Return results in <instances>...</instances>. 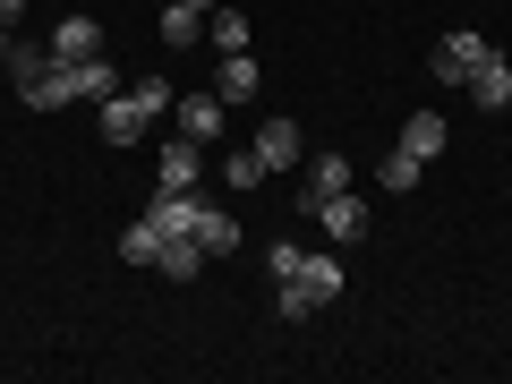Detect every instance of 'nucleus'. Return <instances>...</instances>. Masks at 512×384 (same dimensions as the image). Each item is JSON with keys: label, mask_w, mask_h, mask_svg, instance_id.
<instances>
[{"label": "nucleus", "mask_w": 512, "mask_h": 384, "mask_svg": "<svg viewBox=\"0 0 512 384\" xmlns=\"http://www.w3.org/2000/svg\"><path fill=\"white\" fill-rule=\"evenodd\" d=\"M171 103H180L171 77H137L128 94H111V103H103V137H111V146H146V128L163 120Z\"/></svg>", "instance_id": "1"}, {"label": "nucleus", "mask_w": 512, "mask_h": 384, "mask_svg": "<svg viewBox=\"0 0 512 384\" xmlns=\"http://www.w3.org/2000/svg\"><path fill=\"white\" fill-rule=\"evenodd\" d=\"M0 69L18 77V103H26V111H60V103H77V94H69V69H60L52 52H35V43H9V60H0Z\"/></svg>", "instance_id": "2"}, {"label": "nucleus", "mask_w": 512, "mask_h": 384, "mask_svg": "<svg viewBox=\"0 0 512 384\" xmlns=\"http://www.w3.org/2000/svg\"><path fill=\"white\" fill-rule=\"evenodd\" d=\"M333 299H342V265H333L325 248H308V256H299V274L282 282V316H291V325H299V316L333 308Z\"/></svg>", "instance_id": "3"}, {"label": "nucleus", "mask_w": 512, "mask_h": 384, "mask_svg": "<svg viewBox=\"0 0 512 384\" xmlns=\"http://www.w3.org/2000/svg\"><path fill=\"white\" fill-rule=\"evenodd\" d=\"M222 120H231V103H222L214 86H188L180 103H171V128H180L188 146H214V137H222Z\"/></svg>", "instance_id": "4"}, {"label": "nucleus", "mask_w": 512, "mask_h": 384, "mask_svg": "<svg viewBox=\"0 0 512 384\" xmlns=\"http://www.w3.org/2000/svg\"><path fill=\"white\" fill-rule=\"evenodd\" d=\"M316 214H325V239H333V248H359V239L376 231V214H367L359 188H342V197H316Z\"/></svg>", "instance_id": "5"}, {"label": "nucleus", "mask_w": 512, "mask_h": 384, "mask_svg": "<svg viewBox=\"0 0 512 384\" xmlns=\"http://www.w3.org/2000/svg\"><path fill=\"white\" fill-rule=\"evenodd\" d=\"M487 52H495V43L470 35V26H461V35H444V43H436V86H470V69H478Z\"/></svg>", "instance_id": "6"}, {"label": "nucleus", "mask_w": 512, "mask_h": 384, "mask_svg": "<svg viewBox=\"0 0 512 384\" xmlns=\"http://www.w3.org/2000/svg\"><path fill=\"white\" fill-rule=\"evenodd\" d=\"M197 171H205V146L171 137V146H163V163H154V188H163V197H197Z\"/></svg>", "instance_id": "7"}, {"label": "nucleus", "mask_w": 512, "mask_h": 384, "mask_svg": "<svg viewBox=\"0 0 512 384\" xmlns=\"http://www.w3.org/2000/svg\"><path fill=\"white\" fill-rule=\"evenodd\" d=\"M69 94H77V103H111V94H120V69H111V52L69 60Z\"/></svg>", "instance_id": "8"}, {"label": "nucleus", "mask_w": 512, "mask_h": 384, "mask_svg": "<svg viewBox=\"0 0 512 384\" xmlns=\"http://www.w3.org/2000/svg\"><path fill=\"white\" fill-rule=\"evenodd\" d=\"M299 154H308V137H299V120H265V128H256V163H265V171L299 163Z\"/></svg>", "instance_id": "9"}, {"label": "nucleus", "mask_w": 512, "mask_h": 384, "mask_svg": "<svg viewBox=\"0 0 512 384\" xmlns=\"http://www.w3.org/2000/svg\"><path fill=\"white\" fill-rule=\"evenodd\" d=\"M188 239H197L205 256H231L239 248V222L222 214V205H197V214H188Z\"/></svg>", "instance_id": "10"}, {"label": "nucleus", "mask_w": 512, "mask_h": 384, "mask_svg": "<svg viewBox=\"0 0 512 384\" xmlns=\"http://www.w3.org/2000/svg\"><path fill=\"white\" fill-rule=\"evenodd\" d=\"M94 52H103V26H94V18H60L52 26V60H60V69H69V60H94Z\"/></svg>", "instance_id": "11"}, {"label": "nucleus", "mask_w": 512, "mask_h": 384, "mask_svg": "<svg viewBox=\"0 0 512 384\" xmlns=\"http://www.w3.org/2000/svg\"><path fill=\"white\" fill-rule=\"evenodd\" d=\"M470 103H478V111H504V103H512V69H504V52H487V60L470 69Z\"/></svg>", "instance_id": "12"}, {"label": "nucleus", "mask_w": 512, "mask_h": 384, "mask_svg": "<svg viewBox=\"0 0 512 384\" xmlns=\"http://www.w3.org/2000/svg\"><path fill=\"white\" fill-rule=\"evenodd\" d=\"M444 137H453V128H444V111H410V120H402V154H419V163H436Z\"/></svg>", "instance_id": "13"}, {"label": "nucleus", "mask_w": 512, "mask_h": 384, "mask_svg": "<svg viewBox=\"0 0 512 384\" xmlns=\"http://www.w3.org/2000/svg\"><path fill=\"white\" fill-rule=\"evenodd\" d=\"M214 94H222V103H256V60H248V52H222Z\"/></svg>", "instance_id": "14"}, {"label": "nucleus", "mask_w": 512, "mask_h": 384, "mask_svg": "<svg viewBox=\"0 0 512 384\" xmlns=\"http://www.w3.org/2000/svg\"><path fill=\"white\" fill-rule=\"evenodd\" d=\"M154 274H163V282H197V274H205V248H197V239H163Z\"/></svg>", "instance_id": "15"}, {"label": "nucleus", "mask_w": 512, "mask_h": 384, "mask_svg": "<svg viewBox=\"0 0 512 384\" xmlns=\"http://www.w3.org/2000/svg\"><path fill=\"white\" fill-rule=\"evenodd\" d=\"M419 154H402V146H393V154H384V163H376V188H384V197H410V188H419Z\"/></svg>", "instance_id": "16"}, {"label": "nucleus", "mask_w": 512, "mask_h": 384, "mask_svg": "<svg viewBox=\"0 0 512 384\" xmlns=\"http://www.w3.org/2000/svg\"><path fill=\"white\" fill-rule=\"evenodd\" d=\"M154 35H163L171 52H188V43L205 35V9H188V0H171V9H163V26H154Z\"/></svg>", "instance_id": "17"}, {"label": "nucleus", "mask_w": 512, "mask_h": 384, "mask_svg": "<svg viewBox=\"0 0 512 384\" xmlns=\"http://www.w3.org/2000/svg\"><path fill=\"white\" fill-rule=\"evenodd\" d=\"M342 188H350V163H342V154H316V163H308V205L316 197H342Z\"/></svg>", "instance_id": "18"}, {"label": "nucleus", "mask_w": 512, "mask_h": 384, "mask_svg": "<svg viewBox=\"0 0 512 384\" xmlns=\"http://www.w3.org/2000/svg\"><path fill=\"white\" fill-rule=\"evenodd\" d=\"M205 35H214V52H248V18L239 9H205Z\"/></svg>", "instance_id": "19"}, {"label": "nucleus", "mask_w": 512, "mask_h": 384, "mask_svg": "<svg viewBox=\"0 0 512 384\" xmlns=\"http://www.w3.org/2000/svg\"><path fill=\"white\" fill-rule=\"evenodd\" d=\"M120 256H128V265H154V256H163V231H154V222L137 214V222L120 231Z\"/></svg>", "instance_id": "20"}, {"label": "nucleus", "mask_w": 512, "mask_h": 384, "mask_svg": "<svg viewBox=\"0 0 512 384\" xmlns=\"http://www.w3.org/2000/svg\"><path fill=\"white\" fill-rule=\"evenodd\" d=\"M299 256H308L299 239H274V248H265V274H274V282H291V274H299Z\"/></svg>", "instance_id": "21"}, {"label": "nucleus", "mask_w": 512, "mask_h": 384, "mask_svg": "<svg viewBox=\"0 0 512 384\" xmlns=\"http://www.w3.org/2000/svg\"><path fill=\"white\" fill-rule=\"evenodd\" d=\"M222 180H231V188H256V180H265V163H256V146H248V154H231V163H222Z\"/></svg>", "instance_id": "22"}, {"label": "nucleus", "mask_w": 512, "mask_h": 384, "mask_svg": "<svg viewBox=\"0 0 512 384\" xmlns=\"http://www.w3.org/2000/svg\"><path fill=\"white\" fill-rule=\"evenodd\" d=\"M0 60H9V18H0Z\"/></svg>", "instance_id": "23"}, {"label": "nucleus", "mask_w": 512, "mask_h": 384, "mask_svg": "<svg viewBox=\"0 0 512 384\" xmlns=\"http://www.w3.org/2000/svg\"><path fill=\"white\" fill-rule=\"evenodd\" d=\"M188 9H222V0H188Z\"/></svg>", "instance_id": "24"}]
</instances>
